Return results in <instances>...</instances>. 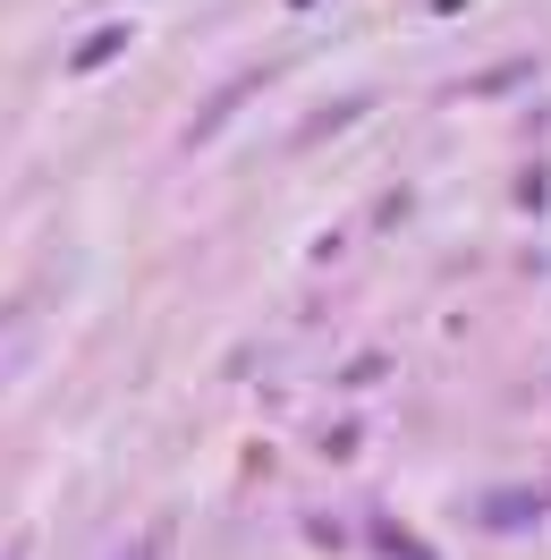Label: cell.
Segmentation results:
<instances>
[{
	"label": "cell",
	"mask_w": 551,
	"mask_h": 560,
	"mask_svg": "<svg viewBox=\"0 0 551 560\" xmlns=\"http://www.w3.org/2000/svg\"><path fill=\"white\" fill-rule=\"evenodd\" d=\"M119 560H153V544H128V552H119Z\"/></svg>",
	"instance_id": "obj_2"
},
{
	"label": "cell",
	"mask_w": 551,
	"mask_h": 560,
	"mask_svg": "<svg viewBox=\"0 0 551 560\" xmlns=\"http://www.w3.org/2000/svg\"><path fill=\"white\" fill-rule=\"evenodd\" d=\"M0 560H26V544H9V552H0Z\"/></svg>",
	"instance_id": "obj_3"
},
{
	"label": "cell",
	"mask_w": 551,
	"mask_h": 560,
	"mask_svg": "<svg viewBox=\"0 0 551 560\" xmlns=\"http://www.w3.org/2000/svg\"><path fill=\"white\" fill-rule=\"evenodd\" d=\"M119 51H128V26H110V35H94V43H77V69L94 77V69H103V60H119Z\"/></svg>",
	"instance_id": "obj_1"
}]
</instances>
